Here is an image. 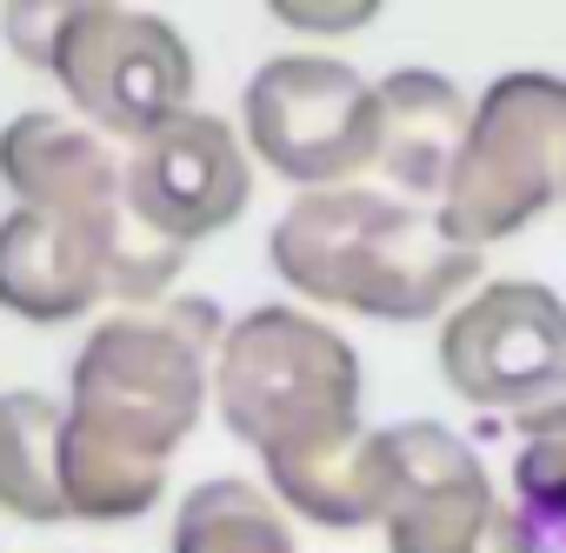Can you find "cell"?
<instances>
[{"label":"cell","mask_w":566,"mask_h":553,"mask_svg":"<svg viewBox=\"0 0 566 553\" xmlns=\"http://www.w3.org/2000/svg\"><path fill=\"white\" fill-rule=\"evenodd\" d=\"M0 180L21 200L0 220V307L21 321H74L101 301H167L187 247L147 233L114 140L67 114H14L0 127Z\"/></svg>","instance_id":"1"},{"label":"cell","mask_w":566,"mask_h":553,"mask_svg":"<svg viewBox=\"0 0 566 553\" xmlns=\"http://www.w3.org/2000/svg\"><path fill=\"white\" fill-rule=\"evenodd\" d=\"M220 341L227 321L207 294L120 307L87 334L67 374L61 434V480L74 520L120 526L160 500L174 447L200 427L213 400Z\"/></svg>","instance_id":"2"},{"label":"cell","mask_w":566,"mask_h":553,"mask_svg":"<svg viewBox=\"0 0 566 553\" xmlns=\"http://www.w3.org/2000/svg\"><path fill=\"white\" fill-rule=\"evenodd\" d=\"M266 260L301 301L367 321H433L480 288V253L447 233L440 207L374 187L301 194L273 220Z\"/></svg>","instance_id":"3"},{"label":"cell","mask_w":566,"mask_h":553,"mask_svg":"<svg viewBox=\"0 0 566 553\" xmlns=\"http://www.w3.org/2000/svg\"><path fill=\"white\" fill-rule=\"evenodd\" d=\"M213 407L266 473L360 434V354L301 307H247L213 361Z\"/></svg>","instance_id":"4"},{"label":"cell","mask_w":566,"mask_h":553,"mask_svg":"<svg viewBox=\"0 0 566 553\" xmlns=\"http://www.w3.org/2000/svg\"><path fill=\"white\" fill-rule=\"evenodd\" d=\"M559 200H566V81L500 74L473 101V127L447 180L440 220L460 247L486 253L493 240H513Z\"/></svg>","instance_id":"5"},{"label":"cell","mask_w":566,"mask_h":553,"mask_svg":"<svg viewBox=\"0 0 566 553\" xmlns=\"http://www.w3.org/2000/svg\"><path fill=\"white\" fill-rule=\"evenodd\" d=\"M247 147L307 194L354 187V174L374 167L380 140V81H367L354 61L334 54H273L247 94Z\"/></svg>","instance_id":"6"},{"label":"cell","mask_w":566,"mask_h":553,"mask_svg":"<svg viewBox=\"0 0 566 553\" xmlns=\"http://www.w3.org/2000/svg\"><path fill=\"white\" fill-rule=\"evenodd\" d=\"M48 74L61 81V94L81 107L87 127L127 147H140L147 134H160L193 107V48L180 41V28L120 8V0H101L61 34Z\"/></svg>","instance_id":"7"},{"label":"cell","mask_w":566,"mask_h":553,"mask_svg":"<svg viewBox=\"0 0 566 553\" xmlns=\"http://www.w3.org/2000/svg\"><path fill=\"white\" fill-rule=\"evenodd\" d=\"M440 374L486 414L566 400V301L539 281H480L440 321Z\"/></svg>","instance_id":"8"},{"label":"cell","mask_w":566,"mask_h":553,"mask_svg":"<svg viewBox=\"0 0 566 553\" xmlns=\"http://www.w3.org/2000/svg\"><path fill=\"white\" fill-rule=\"evenodd\" d=\"M400 493L387 513V553H539V526L506 507L473 440L440 420H400Z\"/></svg>","instance_id":"9"},{"label":"cell","mask_w":566,"mask_h":553,"mask_svg":"<svg viewBox=\"0 0 566 553\" xmlns=\"http://www.w3.org/2000/svg\"><path fill=\"white\" fill-rule=\"evenodd\" d=\"M127 194H134V213L147 220V233L193 247L247 213L253 167H247L240 134L220 114L187 107L140 147H127Z\"/></svg>","instance_id":"10"},{"label":"cell","mask_w":566,"mask_h":553,"mask_svg":"<svg viewBox=\"0 0 566 553\" xmlns=\"http://www.w3.org/2000/svg\"><path fill=\"white\" fill-rule=\"evenodd\" d=\"M467 127H473V101L460 81L433 74V67H400L380 81V140H374V174L427 207V200H447V180L460 167V147H467Z\"/></svg>","instance_id":"11"},{"label":"cell","mask_w":566,"mask_h":553,"mask_svg":"<svg viewBox=\"0 0 566 553\" xmlns=\"http://www.w3.org/2000/svg\"><path fill=\"white\" fill-rule=\"evenodd\" d=\"M61 434L67 407H54L34 387L0 394V513L28 526H67V480H61Z\"/></svg>","instance_id":"12"},{"label":"cell","mask_w":566,"mask_h":553,"mask_svg":"<svg viewBox=\"0 0 566 553\" xmlns=\"http://www.w3.org/2000/svg\"><path fill=\"white\" fill-rule=\"evenodd\" d=\"M174 553H301V540L266 487L200 480L174 513Z\"/></svg>","instance_id":"13"},{"label":"cell","mask_w":566,"mask_h":553,"mask_svg":"<svg viewBox=\"0 0 566 553\" xmlns=\"http://www.w3.org/2000/svg\"><path fill=\"white\" fill-rule=\"evenodd\" d=\"M513 493L533 526H566V400L513 414Z\"/></svg>","instance_id":"14"},{"label":"cell","mask_w":566,"mask_h":553,"mask_svg":"<svg viewBox=\"0 0 566 553\" xmlns=\"http://www.w3.org/2000/svg\"><path fill=\"white\" fill-rule=\"evenodd\" d=\"M87 8H101V0H0V34H8V54H14L21 67L48 74L61 34H67Z\"/></svg>","instance_id":"15"},{"label":"cell","mask_w":566,"mask_h":553,"mask_svg":"<svg viewBox=\"0 0 566 553\" xmlns=\"http://www.w3.org/2000/svg\"><path fill=\"white\" fill-rule=\"evenodd\" d=\"M387 0H266V14L294 34H314V41H340V34H360L367 21H380Z\"/></svg>","instance_id":"16"}]
</instances>
